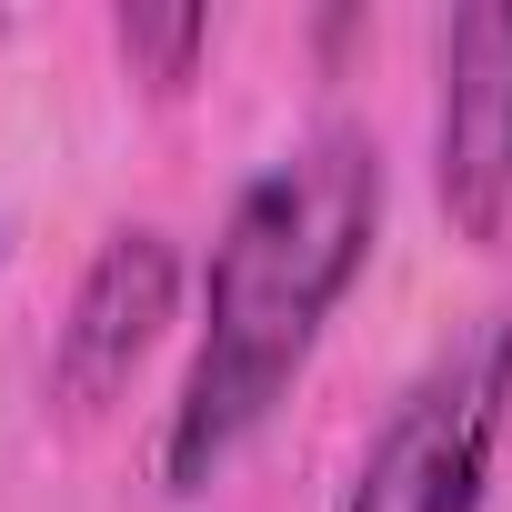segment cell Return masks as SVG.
<instances>
[{
  "instance_id": "6da1fadb",
  "label": "cell",
  "mask_w": 512,
  "mask_h": 512,
  "mask_svg": "<svg viewBox=\"0 0 512 512\" xmlns=\"http://www.w3.org/2000/svg\"><path fill=\"white\" fill-rule=\"evenodd\" d=\"M382 231V151L362 131H312L251 181L211 241L201 272V352L161 432V482L201 492L231 472V452L272 422V402L302 382L332 302L362 282Z\"/></svg>"
},
{
  "instance_id": "7a4b0ae2",
  "label": "cell",
  "mask_w": 512,
  "mask_h": 512,
  "mask_svg": "<svg viewBox=\"0 0 512 512\" xmlns=\"http://www.w3.org/2000/svg\"><path fill=\"white\" fill-rule=\"evenodd\" d=\"M512 422V322H472L372 432L352 512H482Z\"/></svg>"
},
{
  "instance_id": "3957f363",
  "label": "cell",
  "mask_w": 512,
  "mask_h": 512,
  "mask_svg": "<svg viewBox=\"0 0 512 512\" xmlns=\"http://www.w3.org/2000/svg\"><path fill=\"white\" fill-rule=\"evenodd\" d=\"M442 221L482 251L512 241V0L442 21V111H432Z\"/></svg>"
},
{
  "instance_id": "277c9868",
  "label": "cell",
  "mask_w": 512,
  "mask_h": 512,
  "mask_svg": "<svg viewBox=\"0 0 512 512\" xmlns=\"http://www.w3.org/2000/svg\"><path fill=\"white\" fill-rule=\"evenodd\" d=\"M171 292H181L171 241H161V231H111L101 262H91L81 292H71L61 342H51V392H61L71 412L121 402V382L141 372V352H151L161 322H171Z\"/></svg>"
},
{
  "instance_id": "5b68a950",
  "label": "cell",
  "mask_w": 512,
  "mask_h": 512,
  "mask_svg": "<svg viewBox=\"0 0 512 512\" xmlns=\"http://www.w3.org/2000/svg\"><path fill=\"white\" fill-rule=\"evenodd\" d=\"M111 31H121V51L151 71V91H181L191 61H201V41H211V11H121Z\"/></svg>"
}]
</instances>
